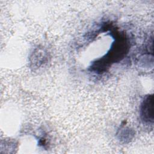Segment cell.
<instances>
[{
  "instance_id": "obj_1",
  "label": "cell",
  "mask_w": 154,
  "mask_h": 154,
  "mask_svg": "<svg viewBox=\"0 0 154 154\" xmlns=\"http://www.w3.org/2000/svg\"><path fill=\"white\" fill-rule=\"evenodd\" d=\"M153 96H149L143 100L140 108L141 117L145 122H153Z\"/></svg>"
}]
</instances>
